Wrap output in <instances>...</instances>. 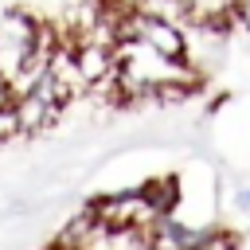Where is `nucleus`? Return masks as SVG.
<instances>
[{
	"label": "nucleus",
	"instance_id": "f257e3e1",
	"mask_svg": "<svg viewBox=\"0 0 250 250\" xmlns=\"http://www.w3.org/2000/svg\"><path fill=\"white\" fill-rule=\"evenodd\" d=\"M121 94H164L180 98L195 86V66L184 59H168L145 43L121 39L117 43V74H113Z\"/></svg>",
	"mask_w": 250,
	"mask_h": 250
},
{
	"label": "nucleus",
	"instance_id": "f03ea898",
	"mask_svg": "<svg viewBox=\"0 0 250 250\" xmlns=\"http://www.w3.org/2000/svg\"><path fill=\"white\" fill-rule=\"evenodd\" d=\"M117 39H133V43H145L168 59H188V31L184 23L176 20H164V16H152V12H141V8H125L121 20H117Z\"/></svg>",
	"mask_w": 250,
	"mask_h": 250
},
{
	"label": "nucleus",
	"instance_id": "7ed1b4c3",
	"mask_svg": "<svg viewBox=\"0 0 250 250\" xmlns=\"http://www.w3.org/2000/svg\"><path fill=\"white\" fill-rule=\"evenodd\" d=\"M90 211H94V215L102 219V227H109L113 234H125V230H152V223H156V215H152V207L145 203L141 188L102 195Z\"/></svg>",
	"mask_w": 250,
	"mask_h": 250
},
{
	"label": "nucleus",
	"instance_id": "20e7f679",
	"mask_svg": "<svg viewBox=\"0 0 250 250\" xmlns=\"http://www.w3.org/2000/svg\"><path fill=\"white\" fill-rule=\"evenodd\" d=\"M12 109H16V129H23V133H35V129L51 125V117L59 113V105H55L47 94H39V90L20 94Z\"/></svg>",
	"mask_w": 250,
	"mask_h": 250
},
{
	"label": "nucleus",
	"instance_id": "39448f33",
	"mask_svg": "<svg viewBox=\"0 0 250 250\" xmlns=\"http://www.w3.org/2000/svg\"><path fill=\"white\" fill-rule=\"evenodd\" d=\"M141 195H145V203L152 207V215H156V219H168V215L176 211L180 188H176V180H172V176H160V180H145V184H141Z\"/></svg>",
	"mask_w": 250,
	"mask_h": 250
},
{
	"label": "nucleus",
	"instance_id": "423d86ee",
	"mask_svg": "<svg viewBox=\"0 0 250 250\" xmlns=\"http://www.w3.org/2000/svg\"><path fill=\"white\" fill-rule=\"evenodd\" d=\"M191 23H219L238 12V0H184Z\"/></svg>",
	"mask_w": 250,
	"mask_h": 250
},
{
	"label": "nucleus",
	"instance_id": "0eeeda50",
	"mask_svg": "<svg viewBox=\"0 0 250 250\" xmlns=\"http://www.w3.org/2000/svg\"><path fill=\"white\" fill-rule=\"evenodd\" d=\"M234 20H238V23L250 31V0H238V12H234Z\"/></svg>",
	"mask_w": 250,
	"mask_h": 250
},
{
	"label": "nucleus",
	"instance_id": "6e6552de",
	"mask_svg": "<svg viewBox=\"0 0 250 250\" xmlns=\"http://www.w3.org/2000/svg\"><path fill=\"white\" fill-rule=\"evenodd\" d=\"M234 203H238V211H250V188H242V191L234 195Z\"/></svg>",
	"mask_w": 250,
	"mask_h": 250
}]
</instances>
